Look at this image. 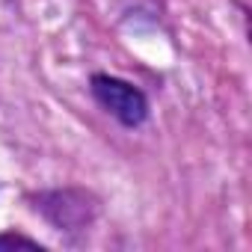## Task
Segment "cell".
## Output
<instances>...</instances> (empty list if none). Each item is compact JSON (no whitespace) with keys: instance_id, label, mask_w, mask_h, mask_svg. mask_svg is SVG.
Returning a JSON list of instances; mask_svg holds the SVG:
<instances>
[{"instance_id":"cell-1","label":"cell","mask_w":252,"mask_h":252,"mask_svg":"<svg viewBox=\"0 0 252 252\" xmlns=\"http://www.w3.org/2000/svg\"><path fill=\"white\" fill-rule=\"evenodd\" d=\"M89 83H92L89 89H92L95 101H98L110 116H116L125 128H137V125L146 122V116H149V101H146V95H143L134 83L122 80V77H113V74H92Z\"/></svg>"},{"instance_id":"cell-2","label":"cell","mask_w":252,"mask_h":252,"mask_svg":"<svg viewBox=\"0 0 252 252\" xmlns=\"http://www.w3.org/2000/svg\"><path fill=\"white\" fill-rule=\"evenodd\" d=\"M6 246H24V249H42L36 240H27V237H15V234H3L0 237V249H6Z\"/></svg>"}]
</instances>
